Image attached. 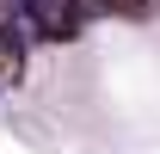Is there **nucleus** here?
Masks as SVG:
<instances>
[{"mask_svg": "<svg viewBox=\"0 0 160 154\" xmlns=\"http://www.w3.org/2000/svg\"><path fill=\"white\" fill-rule=\"evenodd\" d=\"M25 80V37L0 19V86H19Z\"/></svg>", "mask_w": 160, "mask_h": 154, "instance_id": "f257e3e1", "label": "nucleus"}, {"mask_svg": "<svg viewBox=\"0 0 160 154\" xmlns=\"http://www.w3.org/2000/svg\"><path fill=\"white\" fill-rule=\"evenodd\" d=\"M154 0H105V13H117V19H142Z\"/></svg>", "mask_w": 160, "mask_h": 154, "instance_id": "f03ea898", "label": "nucleus"}]
</instances>
